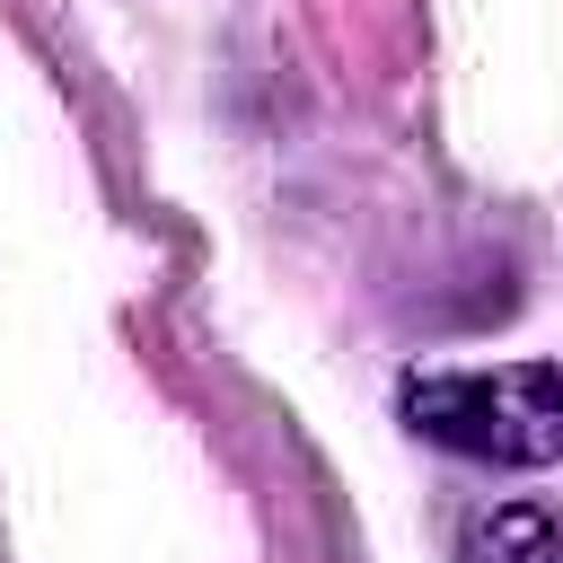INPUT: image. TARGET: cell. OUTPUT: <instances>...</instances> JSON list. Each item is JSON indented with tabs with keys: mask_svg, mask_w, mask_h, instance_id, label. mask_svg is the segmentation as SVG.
I'll return each mask as SVG.
<instances>
[{
	"mask_svg": "<svg viewBox=\"0 0 563 563\" xmlns=\"http://www.w3.org/2000/svg\"><path fill=\"white\" fill-rule=\"evenodd\" d=\"M405 422L475 466H563V361L405 378Z\"/></svg>",
	"mask_w": 563,
	"mask_h": 563,
	"instance_id": "6da1fadb",
	"label": "cell"
},
{
	"mask_svg": "<svg viewBox=\"0 0 563 563\" xmlns=\"http://www.w3.org/2000/svg\"><path fill=\"white\" fill-rule=\"evenodd\" d=\"M457 563H563V510L545 501H493L466 519Z\"/></svg>",
	"mask_w": 563,
	"mask_h": 563,
	"instance_id": "7a4b0ae2",
	"label": "cell"
}]
</instances>
